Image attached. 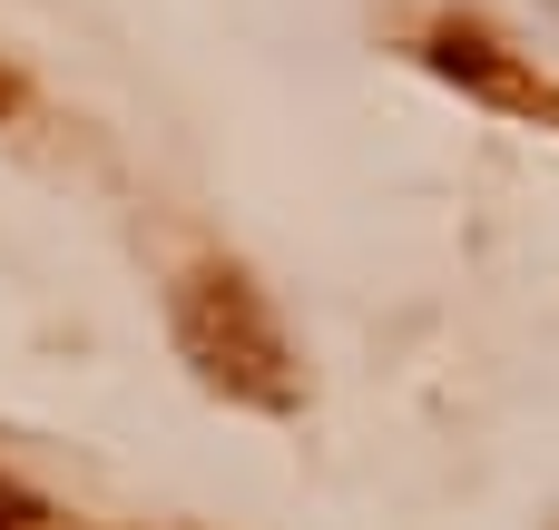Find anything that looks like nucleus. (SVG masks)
<instances>
[{
    "label": "nucleus",
    "mask_w": 559,
    "mask_h": 530,
    "mask_svg": "<svg viewBox=\"0 0 559 530\" xmlns=\"http://www.w3.org/2000/svg\"><path fill=\"white\" fill-rule=\"evenodd\" d=\"M0 530H10V521H0Z\"/></svg>",
    "instance_id": "f257e3e1"
}]
</instances>
